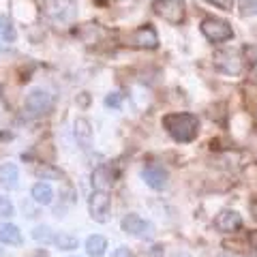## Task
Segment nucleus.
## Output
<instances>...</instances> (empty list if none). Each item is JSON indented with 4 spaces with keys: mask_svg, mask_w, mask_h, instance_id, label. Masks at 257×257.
<instances>
[{
    "mask_svg": "<svg viewBox=\"0 0 257 257\" xmlns=\"http://www.w3.org/2000/svg\"><path fill=\"white\" fill-rule=\"evenodd\" d=\"M161 124H163L165 131L180 144L193 142L199 133V118L195 114H189V111L167 114V116H163V120H161Z\"/></svg>",
    "mask_w": 257,
    "mask_h": 257,
    "instance_id": "obj_1",
    "label": "nucleus"
},
{
    "mask_svg": "<svg viewBox=\"0 0 257 257\" xmlns=\"http://www.w3.org/2000/svg\"><path fill=\"white\" fill-rule=\"evenodd\" d=\"M152 11L165 22L180 26L187 18V9H184V0H155L152 3Z\"/></svg>",
    "mask_w": 257,
    "mask_h": 257,
    "instance_id": "obj_2",
    "label": "nucleus"
},
{
    "mask_svg": "<svg viewBox=\"0 0 257 257\" xmlns=\"http://www.w3.org/2000/svg\"><path fill=\"white\" fill-rule=\"evenodd\" d=\"M199 28H202V35L210 43H223V41H229V39L234 37L231 26L221 18H206Z\"/></svg>",
    "mask_w": 257,
    "mask_h": 257,
    "instance_id": "obj_3",
    "label": "nucleus"
},
{
    "mask_svg": "<svg viewBox=\"0 0 257 257\" xmlns=\"http://www.w3.org/2000/svg\"><path fill=\"white\" fill-rule=\"evenodd\" d=\"M24 107H26L28 116L39 118V116H45V114H50L52 111L54 99H52V94H47L45 90H32L26 96V105Z\"/></svg>",
    "mask_w": 257,
    "mask_h": 257,
    "instance_id": "obj_4",
    "label": "nucleus"
},
{
    "mask_svg": "<svg viewBox=\"0 0 257 257\" xmlns=\"http://www.w3.org/2000/svg\"><path fill=\"white\" fill-rule=\"evenodd\" d=\"M214 67L221 73L240 75V71H242V58L234 50H219V52H214Z\"/></svg>",
    "mask_w": 257,
    "mask_h": 257,
    "instance_id": "obj_5",
    "label": "nucleus"
},
{
    "mask_svg": "<svg viewBox=\"0 0 257 257\" xmlns=\"http://www.w3.org/2000/svg\"><path fill=\"white\" fill-rule=\"evenodd\" d=\"M122 231L128 236H138V238H150L152 234H155V227H152L150 223H146L142 219L140 214H126L122 219Z\"/></svg>",
    "mask_w": 257,
    "mask_h": 257,
    "instance_id": "obj_6",
    "label": "nucleus"
},
{
    "mask_svg": "<svg viewBox=\"0 0 257 257\" xmlns=\"http://www.w3.org/2000/svg\"><path fill=\"white\" fill-rule=\"evenodd\" d=\"M88 208H90V216L96 223H105L109 212V195L107 191H92L90 199H88Z\"/></svg>",
    "mask_w": 257,
    "mask_h": 257,
    "instance_id": "obj_7",
    "label": "nucleus"
},
{
    "mask_svg": "<svg viewBox=\"0 0 257 257\" xmlns=\"http://www.w3.org/2000/svg\"><path fill=\"white\" fill-rule=\"evenodd\" d=\"M128 41H131L133 47H140V50H157L159 47V35L150 24H146V26H140L138 30H135L133 35L128 37Z\"/></svg>",
    "mask_w": 257,
    "mask_h": 257,
    "instance_id": "obj_8",
    "label": "nucleus"
},
{
    "mask_svg": "<svg viewBox=\"0 0 257 257\" xmlns=\"http://www.w3.org/2000/svg\"><path fill=\"white\" fill-rule=\"evenodd\" d=\"M142 178L146 180V184H148L150 189L161 191V189H165V187H167L170 174H167V170H165L163 165L152 163V165H146V167L142 170Z\"/></svg>",
    "mask_w": 257,
    "mask_h": 257,
    "instance_id": "obj_9",
    "label": "nucleus"
},
{
    "mask_svg": "<svg viewBox=\"0 0 257 257\" xmlns=\"http://www.w3.org/2000/svg\"><path fill=\"white\" fill-rule=\"evenodd\" d=\"M214 227L223 231V234H234L242 227V216H240L236 210H223L216 214L214 219Z\"/></svg>",
    "mask_w": 257,
    "mask_h": 257,
    "instance_id": "obj_10",
    "label": "nucleus"
},
{
    "mask_svg": "<svg viewBox=\"0 0 257 257\" xmlns=\"http://www.w3.org/2000/svg\"><path fill=\"white\" fill-rule=\"evenodd\" d=\"M114 172L109 170V167L105 165H101V167H96V170L92 172V189L96 191H107L111 189V184H114Z\"/></svg>",
    "mask_w": 257,
    "mask_h": 257,
    "instance_id": "obj_11",
    "label": "nucleus"
},
{
    "mask_svg": "<svg viewBox=\"0 0 257 257\" xmlns=\"http://www.w3.org/2000/svg\"><path fill=\"white\" fill-rule=\"evenodd\" d=\"M0 242L20 246L22 244V231L11 223H0Z\"/></svg>",
    "mask_w": 257,
    "mask_h": 257,
    "instance_id": "obj_12",
    "label": "nucleus"
},
{
    "mask_svg": "<svg viewBox=\"0 0 257 257\" xmlns=\"http://www.w3.org/2000/svg\"><path fill=\"white\" fill-rule=\"evenodd\" d=\"M18 178H20V172L13 163H5L0 165V184L5 189H15L18 187Z\"/></svg>",
    "mask_w": 257,
    "mask_h": 257,
    "instance_id": "obj_13",
    "label": "nucleus"
},
{
    "mask_svg": "<svg viewBox=\"0 0 257 257\" xmlns=\"http://www.w3.org/2000/svg\"><path fill=\"white\" fill-rule=\"evenodd\" d=\"M32 197H35V202H37V204L50 206V204H52V199H54V191H52L50 184L37 182L35 187H32Z\"/></svg>",
    "mask_w": 257,
    "mask_h": 257,
    "instance_id": "obj_14",
    "label": "nucleus"
},
{
    "mask_svg": "<svg viewBox=\"0 0 257 257\" xmlns=\"http://www.w3.org/2000/svg\"><path fill=\"white\" fill-rule=\"evenodd\" d=\"M105 248H107V240L99 234H94L86 240V251L90 257H103L105 255Z\"/></svg>",
    "mask_w": 257,
    "mask_h": 257,
    "instance_id": "obj_15",
    "label": "nucleus"
},
{
    "mask_svg": "<svg viewBox=\"0 0 257 257\" xmlns=\"http://www.w3.org/2000/svg\"><path fill=\"white\" fill-rule=\"evenodd\" d=\"M244 54H246V60H248V77H251L253 84H257V47L246 45Z\"/></svg>",
    "mask_w": 257,
    "mask_h": 257,
    "instance_id": "obj_16",
    "label": "nucleus"
},
{
    "mask_svg": "<svg viewBox=\"0 0 257 257\" xmlns=\"http://www.w3.org/2000/svg\"><path fill=\"white\" fill-rule=\"evenodd\" d=\"M54 244L58 246L60 251H73V248H77V238L71 234H56Z\"/></svg>",
    "mask_w": 257,
    "mask_h": 257,
    "instance_id": "obj_17",
    "label": "nucleus"
},
{
    "mask_svg": "<svg viewBox=\"0 0 257 257\" xmlns=\"http://www.w3.org/2000/svg\"><path fill=\"white\" fill-rule=\"evenodd\" d=\"M37 176L39 178H52V180H58V178H62V172L58 170V167H54V165H50V163H45V165H39L37 167Z\"/></svg>",
    "mask_w": 257,
    "mask_h": 257,
    "instance_id": "obj_18",
    "label": "nucleus"
},
{
    "mask_svg": "<svg viewBox=\"0 0 257 257\" xmlns=\"http://www.w3.org/2000/svg\"><path fill=\"white\" fill-rule=\"evenodd\" d=\"M75 138L77 140H82V142H90V138H92V131H90V122L88 120H84V118H79L77 122H75Z\"/></svg>",
    "mask_w": 257,
    "mask_h": 257,
    "instance_id": "obj_19",
    "label": "nucleus"
},
{
    "mask_svg": "<svg viewBox=\"0 0 257 257\" xmlns=\"http://www.w3.org/2000/svg\"><path fill=\"white\" fill-rule=\"evenodd\" d=\"M0 37H3L5 41H13L15 39V30L11 28V24L5 15H0Z\"/></svg>",
    "mask_w": 257,
    "mask_h": 257,
    "instance_id": "obj_20",
    "label": "nucleus"
},
{
    "mask_svg": "<svg viewBox=\"0 0 257 257\" xmlns=\"http://www.w3.org/2000/svg\"><path fill=\"white\" fill-rule=\"evenodd\" d=\"M32 238L39 240V242H54V236L50 234V227H35V231H32Z\"/></svg>",
    "mask_w": 257,
    "mask_h": 257,
    "instance_id": "obj_21",
    "label": "nucleus"
},
{
    "mask_svg": "<svg viewBox=\"0 0 257 257\" xmlns=\"http://www.w3.org/2000/svg\"><path fill=\"white\" fill-rule=\"evenodd\" d=\"M15 212V208L11 204L9 197H0V216H11Z\"/></svg>",
    "mask_w": 257,
    "mask_h": 257,
    "instance_id": "obj_22",
    "label": "nucleus"
},
{
    "mask_svg": "<svg viewBox=\"0 0 257 257\" xmlns=\"http://www.w3.org/2000/svg\"><path fill=\"white\" fill-rule=\"evenodd\" d=\"M206 3L219 7V9H223V11H231V9H234V0H206Z\"/></svg>",
    "mask_w": 257,
    "mask_h": 257,
    "instance_id": "obj_23",
    "label": "nucleus"
},
{
    "mask_svg": "<svg viewBox=\"0 0 257 257\" xmlns=\"http://www.w3.org/2000/svg\"><path fill=\"white\" fill-rule=\"evenodd\" d=\"M120 101H122L120 92H111V94L105 96V105H107V107H120Z\"/></svg>",
    "mask_w": 257,
    "mask_h": 257,
    "instance_id": "obj_24",
    "label": "nucleus"
},
{
    "mask_svg": "<svg viewBox=\"0 0 257 257\" xmlns=\"http://www.w3.org/2000/svg\"><path fill=\"white\" fill-rule=\"evenodd\" d=\"M114 257H131V251H128L126 246H118L114 251Z\"/></svg>",
    "mask_w": 257,
    "mask_h": 257,
    "instance_id": "obj_25",
    "label": "nucleus"
},
{
    "mask_svg": "<svg viewBox=\"0 0 257 257\" xmlns=\"http://www.w3.org/2000/svg\"><path fill=\"white\" fill-rule=\"evenodd\" d=\"M248 242H251V246L255 248V253H257V231H248Z\"/></svg>",
    "mask_w": 257,
    "mask_h": 257,
    "instance_id": "obj_26",
    "label": "nucleus"
},
{
    "mask_svg": "<svg viewBox=\"0 0 257 257\" xmlns=\"http://www.w3.org/2000/svg\"><path fill=\"white\" fill-rule=\"evenodd\" d=\"M251 210H253V216H255V221H257V202L251 204Z\"/></svg>",
    "mask_w": 257,
    "mask_h": 257,
    "instance_id": "obj_27",
    "label": "nucleus"
},
{
    "mask_svg": "<svg viewBox=\"0 0 257 257\" xmlns=\"http://www.w3.org/2000/svg\"><path fill=\"white\" fill-rule=\"evenodd\" d=\"M255 13H257V0H255Z\"/></svg>",
    "mask_w": 257,
    "mask_h": 257,
    "instance_id": "obj_28",
    "label": "nucleus"
},
{
    "mask_svg": "<svg viewBox=\"0 0 257 257\" xmlns=\"http://www.w3.org/2000/svg\"><path fill=\"white\" fill-rule=\"evenodd\" d=\"M0 94H3V90H0Z\"/></svg>",
    "mask_w": 257,
    "mask_h": 257,
    "instance_id": "obj_29",
    "label": "nucleus"
}]
</instances>
